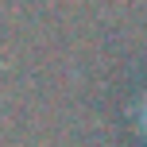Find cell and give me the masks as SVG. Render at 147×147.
Wrapping results in <instances>:
<instances>
[{
  "instance_id": "cell-1",
  "label": "cell",
  "mask_w": 147,
  "mask_h": 147,
  "mask_svg": "<svg viewBox=\"0 0 147 147\" xmlns=\"http://www.w3.org/2000/svg\"><path fill=\"white\" fill-rule=\"evenodd\" d=\"M132 120H136V128H140V136L147 140V93L132 105Z\"/></svg>"
}]
</instances>
